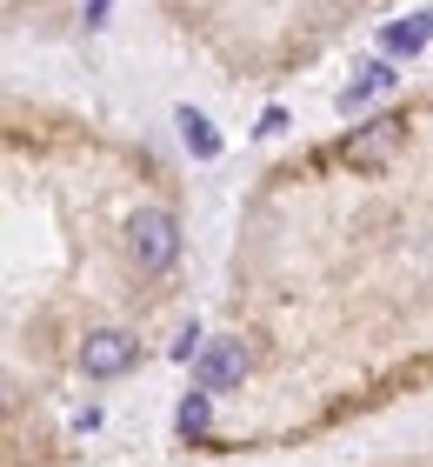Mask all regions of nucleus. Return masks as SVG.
Here are the masks:
<instances>
[{
	"label": "nucleus",
	"instance_id": "f257e3e1",
	"mask_svg": "<svg viewBox=\"0 0 433 467\" xmlns=\"http://www.w3.org/2000/svg\"><path fill=\"white\" fill-rule=\"evenodd\" d=\"M127 254H134L140 274H167L173 254H180V227H173V214H160V207H140V214L127 221Z\"/></svg>",
	"mask_w": 433,
	"mask_h": 467
},
{
	"label": "nucleus",
	"instance_id": "f03ea898",
	"mask_svg": "<svg viewBox=\"0 0 433 467\" xmlns=\"http://www.w3.org/2000/svg\"><path fill=\"white\" fill-rule=\"evenodd\" d=\"M400 147H407V120H400V114H380V120H366V127H354V134H346L340 161L354 167V174H380Z\"/></svg>",
	"mask_w": 433,
	"mask_h": 467
},
{
	"label": "nucleus",
	"instance_id": "7ed1b4c3",
	"mask_svg": "<svg viewBox=\"0 0 433 467\" xmlns=\"http://www.w3.org/2000/svg\"><path fill=\"white\" fill-rule=\"evenodd\" d=\"M247 380V341H201L193 348V388L201 394H227Z\"/></svg>",
	"mask_w": 433,
	"mask_h": 467
},
{
	"label": "nucleus",
	"instance_id": "20e7f679",
	"mask_svg": "<svg viewBox=\"0 0 433 467\" xmlns=\"http://www.w3.org/2000/svg\"><path fill=\"white\" fill-rule=\"evenodd\" d=\"M140 360V341L134 334H120V327H100V334H87L80 341V374L87 380H114V374H127Z\"/></svg>",
	"mask_w": 433,
	"mask_h": 467
},
{
	"label": "nucleus",
	"instance_id": "39448f33",
	"mask_svg": "<svg viewBox=\"0 0 433 467\" xmlns=\"http://www.w3.org/2000/svg\"><path fill=\"white\" fill-rule=\"evenodd\" d=\"M173 120H180V140H187L193 161H213V154H221V134H213V120H207L201 108H180Z\"/></svg>",
	"mask_w": 433,
	"mask_h": 467
},
{
	"label": "nucleus",
	"instance_id": "423d86ee",
	"mask_svg": "<svg viewBox=\"0 0 433 467\" xmlns=\"http://www.w3.org/2000/svg\"><path fill=\"white\" fill-rule=\"evenodd\" d=\"M394 80H400V74H394V67H387V60H374V67H366V74L354 80V88H346V94H340V108H346V114H360V108H366V100H374V94H387V88H394Z\"/></svg>",
	"mask_w": 433,
	"mask_h": 467
},
{
	"label": "nucleus",
	"instance_id": "0eeeda50",
	"mask_svg": "<svg viewBox=\"0 0 433 467\" xmlns=\"http://www.w3.org/2000/svg\"><path fill=\"white\" fill-rule=\"evenodd\" d=\"M433 40V27H427V14H414V20H400V27H387V54H407L414 60L420 47Z\"/></svg>",
	"mask_w": 433,
	"mask_h": 467
},
{
	"label": "nucleus",
	"instance_id": "6e6552de",
	"mask_svg": "<svg viewBox=\"0 0 433 467\" xmlns=\"http://www.w3.org/2000/svg\"><path fill=\"white\" fill-rule=\"evenodd\" d=\"M207 420H213V394H187V400H180V434H187V441H201V434H207Z\"/></svg>",
	"mask_w": 433,
	"mask_h": 467
},
{
	"label": "nucleus",
	"instance_id": "1a4fd4ad",
	"mask_svg": "<svg viewBox=\"0 0 433 467\" xmlns=\"http://www.w3.org/2000/svg\"><path fill=\"white\" fill-rule=\"evenodd\" d=\"M107 7H114V0H87V20L100 27V20H107Z\"/></svg>",
	"mask_w": 433,
	"mask_h": 467
},
{
	"label": "nucleus",
	"instance_id": "9d476101",
	"mask_svg": "<svg viewBox=\"0 0 433 467\" xmlns=\"http://www.w3.org/2000/svg\"><path fill=\"white\" fill-rule=\"evenodd\" d=\"M427 27H433V14H427Z\"/></svg>",
	"mask_w": 433,
	"mask_h": 467
}]
</instances>
